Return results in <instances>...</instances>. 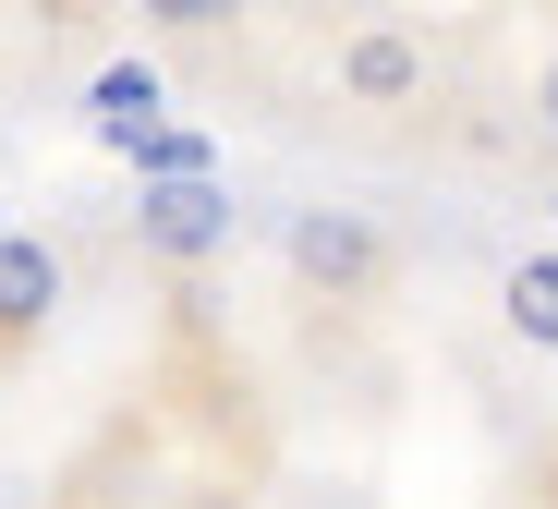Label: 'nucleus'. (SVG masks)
Wrapping results in <instances>:
<instances>
[{
    "mask_svg": "<svg viewBox=\"0 0 558 509\" xmlns=\"http://www.w3.org/2000/svg\"><path fill=\"white\" fill-rule=\"evenodd\" d=\"M279 255H292V279L328 291V303H377L389 291V231L364 207H292L279 219Z\"/></svg>",
    "mask_w": 558,
    "mask_h": 509,
    "instance_id": "nucleus-1",
    "label": "nucleus"
},
{
    "mask_svg": "<svg viewBox=\"0 0 558 509\" xmlns=\"http://www.w3.org/2000/svg\"><path fill=\"white\" fill-rule=\"evenodd\" d=\"M231 219H243V207H231V182H207V170H195V182H146V194H134V243H146L158 267H207V255H231Z\"/></svg>",
    "mask_w": 558,
    "mask_h": 509,
    "instance_id": "nucleus-2",
    "label": "nucleus"
},
{
    "mask_svg": "<svg viewBox=\"0 0 558 509\" xmlns=\"http://www.w3.org/2000/svg\"><path fill=\"white\" fill-rule=\"evenodd\" d=\"M328 73H340L352 110H413V97L437 85V61H425V37H413V25H352Z\"/></svg>",
    "mask_w": 558,
    "mask_h": 509,
    "instance_id": "nucleus-3",
    "label": "nucleus"
},
{
    "mask_svg": "<svg viewBox=\"0 0 558 509\" xmlns=\"http://www.w3.org/2000/svg\"><path fill=\"white\" fill-rule=\"evenodd\" d=\"M49 316H61V243L13 231V243H0V352H13V340H37Z\"/></svg>",
    "mask_w": 558,
    "mask_h": 509,
    "instance_id": "nucleus-4",
    "label": "nucleus"
},
{
    "mask_svg": "<svg viewBox=\"0 0 558 509\" xmlns=\"http://www.w3.org/2000/svg\"><path fill=\"white\" fill-rule=\"evenodd\" d=\"M498 316H510V340H522V352H558V255H510Z\"/></svg>",
    "mask_w": 558,
    "mask_h": 509,
    "instance_id": "nucleus-5",
    "label": "nucleus"
},
{
    "mask_svg": "<svg viewBox=\"0 0 558 509\" xmlns=\"http://www.w3.org/2000/svg\"><path fill=\"white\" fill-rule=\"evenodd\" d=\"M85 110H98V134H122V146H134V134L158 122V73H146V61H110L98 85H85Z\"/></svg>",
    "mask_w": 558,
    "mask_h": 509,
    "instance_id": "nucleus-6",
    "label": "nucleus"
},
{
    "mask_svg": "<svg viewBox=\"0 0 558 509\" xmlns=\"http://www.w3.org/2000/svg\"><path fill=\"white\" fill-rule=\"evenodd\" d=\"M534 134L558 146V49H546V73H534Z\"/></svg>",
    "mask_w": 558,
    "mask_h": 509,
    "instance_id": "nucleus-7",
    "label": "nucleus"
},
{
    "mask_svg": "<svg viewBox=\"0 0 558 509\" xmlns=\"http://www.w3.org/2000/svg\"><path fill=\"white\" fill-rule=\"evenodd\" d=\"M0 243H13V219H0Z\"/></svg>",
    "mask_w": 558,
    "mask_h": 509,
    "instance_id": "nucleus-8",
    "label": "nucleus"
}]
</instances>
